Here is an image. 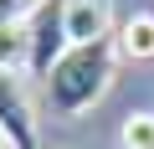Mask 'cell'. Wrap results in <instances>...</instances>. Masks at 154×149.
<instances>
[{
    "label": "cell",
    "instance_id": "277c9868",
    "mask_svg": "<svg viewBox=\"0 0 154 149\" xmlns=\"http://www.w3.org/2000/svg\"><path fill=\"white\" fill-rule=\"evenodd\" d=\"M62 16H67V41L72 46L113 41V0H62Z\"/></svg>",
    "mask_w": 154,
    "mask_h": 149
},
{
    "label": "cell",
    "instance_id": "5b68a950",
    "mask_svg": "<svg viewBox=\"0 0 154 149\" xmlns=\"http://www.w3.org/2000/svg\"><path fill=\"white\" fill-rule=\"evenodd\" d=\"M118 51L134 57V62H154V16L149 11H134L118 26Z\"/></svg>",
    "mask_w": 154,
    "mask_h": 149
},
{
    "label": "cell",
    "instance_id": "8992f818",
    "mask_svg": "<svg viewBox=\"0 0 154 149\" xmlns=\"http://www.w3.org/2000/svg\"><path fill=\"white\" fill-rule=\"evenodd\" d=\"M21 67H31V31L5 26L0 31V72H21Z\"/></svg>",
    "mask_w": 154,
    "mask_h": 149
},
{
    "label": "cell",
    "instance_id": "6da1fadb",
    "mask_svg": "<svg viewBox=\"0 0 154 149\" xmlns=\"http://www.w3.org/2000/svg\"><path fill=\"white\" fill-rule=\"evenodd\" d=\"M113 51L118 41H93V46H72L57 67H51V77L41 82L46 88V103L57 118H77L82 108H93L108 82H113Z\"/></svg>",
    "mask_w": 154,
    "mask_h": 149
},
{
    "label": "cell",
    "instance_id": "7a4b0ae2",
    "mask_svg": "<svg viewBox=\"0 0 154 149\" xmlns=\"http://www.w3.org/2000/svg\"><path fill=\"white\" fill-rule=\"evenodd\" d=\"M26 31H31V77H51V67L72 51V41H67V16H62V0H41L36 5V16L26 21Z\"/></svg>",
    "mask_w": 154,
    "mask_h": 149
},
{
    "label": "cell",
    "instance_id": "ba28073f",
    "mask_svg": "<svg viewBox=\"0 0 154 149\" xmlns=\"http://www.w3.org/2000/svg\"><path fill=\"white\" fill-rule=\"evenodd\" d=\"M36 5H41V0H0V31H5V26H26L36 16Z\"/></svg>",
    "mask_w": 154,
    "mask_h": 149
},
{
    "label": "cell",
    "instance_id": "3957f363",
    "mask_svg": "<svg viewBox=\"0 0 154 149\" xmlns=\"http://www.w3.org/2000/svg\"><path fill=\"white\" fill-rule=\"evenodd\" d=\"M0 134L11 149H36V118H31V103L16 82V72H0Z\"/></svg>",
    "mask_w": 154,
    "mask_h": 149
},
{
    "label": "cell",
    "instance_id": "52a82bcc",
    "mask_svg": "<svg viewBox=\"0 0 154 149\" xmlns=\"http://www.w3.org/2000/svg\"><path fill=\"white\" fill-rule=\"evenodd\" d=\"M123 149H154V113H128L123 118Z\"/></svg>",
    "mask_w": 154,
    "mask_h": 149
},
{
    "label": "cell",
    "instance_id": "9c48e42d",
    "mask_svg": "<svg viewBox=\"0 0 154 149\" xmlns=\"http://www.w3.org/2000/svg\"><path fill=\"white\" fill-rule=\"evenodd\" d=\"M0 149H11V144H5V134H0Z\"/></svg>",
    "mask_w": 154,
    "mask_h": 149
}]
</instances>
